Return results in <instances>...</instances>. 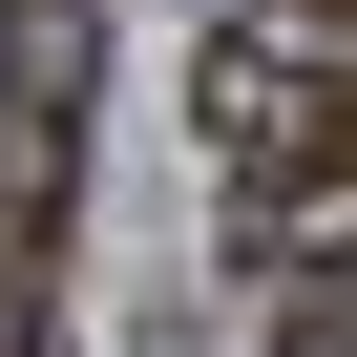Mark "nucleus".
I'll list each match as a JSON object with an SVG mask.
<instances>
[{
    "mask_svg": "<svg viewBox=\"0 0 357 357\" xmlns=\"http://www.w3.org/2000/svg\"><path fill=\"white\" fill-rule=\"evenodd\" d=\"M84 105H105V0H0V357H63Z\"/></svg>",
    "mask_w": 357,
    "mask_h": 357,
    "instance_id": "f257e3e1",
    "label": "nucleus"
},
{
    "mask_svg": "<svg viewBox=\"0 0 357 357\" xmlns=\"http://www.w3.org/2000/svg\"><path fill=\"white\" fill-rule=\"evenodd\" d=\"M190 126H211V190H357V0H211V63H190Z\"/></svg>",
    "mask_w": 357,
    "mask_h": 357,
    "instance_id": "f03ea898",
    "label": "nucleus"
}]
</instances>
